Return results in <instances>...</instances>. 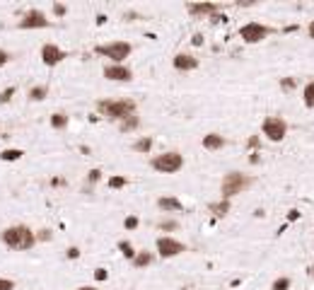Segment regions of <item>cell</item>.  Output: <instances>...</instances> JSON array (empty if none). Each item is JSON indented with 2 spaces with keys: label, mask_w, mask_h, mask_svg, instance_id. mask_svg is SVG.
<instances>
[{
  "label": "cell",
  "mask_w": 314,
  "mask_h": 290,
  "mask_svg": "<svg viewBox=\"0 0 314 290\" xmlns=\"http://www.w3.org/2000/svg\"><path fill=\"white\" fill-rule=\"evenodd\" d=\"M51 230H49V227H44V230H39L37 232V242H49V239H51Z\"/></svg>",
  "instance_id": "33"
},
{
  "label": "cell",
  "mask_w": 314,
  "mask_h": 290,
  "mask_svg": "<svg viewBox=\"0 0 314 290\" xmlns=\"http://www.w3.org/2000/svg\"><path fill=\"white\" fill-rule=\"evenodd\" d=\"M102 75L111 80V82H130L133 80V71H130L128 66H119V63H107L104 68H102Z\"/></svg>",
  "instance_id": "11"
},
{
  "label": "cell",
  "mask_w": 314,
  "mask_h": 290,
  "mask_svg": "<svg viewBox=\"0 0 314 290\" xmlns=\"http://www.w3.org/2000/svg\"><path fill=\"white\" fill-rule=\"evenodd\" d=\"M87 181L90 184H99L102 181V169H90L87 172Z\"/></svg>",
  "instance_id": "31"
},
{
  "label": "cell",
  "mask_w": 314,
  "mask_h": 290,
  "mask_svg": "<svg viewBox=\"0 0 314 290\" xmlns=\"http://www.w3.org/2000/svg\"><path fill=\"white\" fill-rule=\"evenodd\" d=\"M51 186H65V179L63 177H54L51 179Z\"/></svg>",
  "instance_id": "39"
},
{
  "label": "cell",
  "mask_w": 314,
  "mask_h": 290,
  "mask_svg": "<svg viewBox=\"0 0 314 290\" xmlns=\"http://www.w3.org/2000/svg\"><path fill=\"white\" fill-rule=\"evenodd\" d=\"M0 290H15V281H10V278H0Z\"/></svg>",
  "instance_id": "34"
},
{
  "label": "cell",
  "mask_w": 314,
  "mask_h": 290,
  "mask_svg": "<svg viewBox=\"0 0 314 290\" xmlns=\"http://www.w3.org/2000/svg\"><path fill=\"white\" fill-rule=\"evenodd\" d=\"M186 10L193 17H215L225 10V5H220V2H188Z\"/></svg>",
  "instance_id": "12"
},
{
  "label": "cell",
  "mask_w": 314,
  "mask_h": 290,
  "mask_svg": "<svg viewBox=\"0 0 314 290\" xmlns=\"http://www.w3.org/2000/svg\"><path fill=\"white\" fill-rule=\"evenodd\" d=\"M271 34H276V29L268 27V24H261V22H247V24L240 27V39L244 44H261Z\"/></svg>",
  "instance_id": "6"
},
{
  "label": "cell",
  "mask_w": 314,
  "mask_h": 290,
  "mask_svg": "<svg viewBox=\"0 0 314 290\" xmlns=\"http://www.w3.org/2000/svg\"><path fill=\"white\" fill-rule=\"evenodd\" d=\"M133 51V46H130L128 41H121V39H116V41H107V44H99V46H94V54L97 56H104V58H109L111 63H124L126 58L130 56Z\"/></svg>",
  "instance_id": "5"
},
{
  "label": "cell",
  "mask_w": 314,
  "mask_h": 290,
  "mask_svg": "<svg viewBox=\"0 0 314 290\" xmlns=\"http://www.w3.org/2000/svg\"><path fill=\"white\" fill-rule=\"evenodd\" d=\"M107 22V15H97V24H104Z\"/></svg>",
  "instance_id": "45"
},
{
  "label": "cell",
  "mask_w": 314,
  "mask_h": 290,
  "mask_svg": "<svg viewBox=\"0 0 314 290\" xmlns=\"http://www.w3.org/2000/svg\"><path fill=\"white\" fill-rule=\"evenodd\" d=\"M135 128H140L138 114H135V116H128V119H124V121L119 124V131H121V133H130V131H135Z\"/></svg>",
  "instance_id": "22"
},
{
  "label": "cell",
  "mask_w": 314,
  "mask_h": 290,
  "mask_svg": "<svg viewBox=\"0 0 314 290\" xmlns=\"http://www.w3.org/2000/svg\"><path fill=\"white\" fill-rule=\"evenodd\" d=\"M15 92H17L15 87H5V90L0 92V104H7V102L15 97Z\"/></svg>",
  "instance_id": "29"
},
{
  "label": "cell",
  "mask_w": 314,
  "mask_h": 290,
  "mask_svg": "<svg viewBox=\"0 0 314 290\" xmlns=\"http://www.w3.org/2000/svg\"><path fill=\"white\" fill-rule=\"evenodd\" d=\"M150 167L155 172H162V174H177L184 167V155L177 152V150H167V152L150 157Z\"/></svg>",
  "instance_id": "4"
},
{
  "label": "cell",
  "mask_w": 314,
  "mask_h": 290,
  "mask_svg": "<svg viewBox=\"0 0 314 290\" xmlns=\"http://www.w3.org/2000/svg\"><path fill=\"white\" fill-rule=\"evenodd\" d=\"M7 61H10V54H7L5 49H0V68H2V66H7Z\"/></svg>",
  "instance_id": "38"
},
{
  "label": "cell",
  "mask_w": 314,
  "mask_h": 290,
  "mask_svg": "<svg viewBox=\"0 0 314 290\" xmlns=\"http://www.w3.org/2000/svg\"><path fill=\"white\" fill-rule=\"evenodd\" d=\"M155 249H157V256H160V259H174V256H179V254L186 252V244L179 242V239H174V237H169V235H162V237H157Z\"/></svg>",
  "instance_id": "8"
},
{
  "label": "cell",
  "mask_w": 314,
  "mask_h": 290,
  "mask_svg": "<svg viewBox=\"0 0 314 290\" xmlns=\"http://www.w3.org/2000/svg\"><path fill=\"white\" fill-rule=\"evenodd\" d=\"M157 208L165 213H184V203L177 196H160L157 199Z\"/></svg>",
  "instance_id": "14"
},
{
  "label": "cell",
  "mask_w": 314,
  "mask_h": 290,
  "mask_svg": "<svg viewBox=\"0 0 314 290\" xmlns=\"http://www.w3.org/2000/svg\"><path fill=\"white\" fill-rule=\"evenodd\" d=\"M230 208H232V203H230V201H225V199L215 201V203H210V206H208V211H210L215 218H225L227 213H230Z\"/></svg>",
  "instance_id": "17"
},
{
  "label": "cell",
  "mask_w": 314,
  "mask_h": 290,
  "mask_svg": "<svg viewBox=\"0 0 314 290\" xmlns=\"http://www.w3.org/2000/svg\"><path fill=\"white\" fill-rule=\"evenodd\" d=\"M27 97H29V102H44L49 97V85H34Z\"/></svg>",
  "instance_id": "20"
},
{
  "label": "cell",
  "mask_w": 314,
  "mask_h": 290,
  "mask_svg": "<svg viewBox=\"0 0 314 290\" xmlns=\"http://www.w3.org/2000/svg\"><path fill=\"white\" fill-rule=\"evenodd\" d=\"M124 227H126L128 232H135V230L140 227V218L138 216H126L124 218Z\"/></svg>",
  "instance_id": "28"
},
{
  "label": "cell",
  "mask_w": 314,
  "mask_h": 290,
  "mask_svg": "<svg viewBox=\"0 0 314 290\" xmlns=\"http://www.w3.org/2000/svg\"><path fill=\"white\" fill-rule=\"evenodd\" d=\"M307 32H310V39H314V22H310V27H307Z\"/></svg>",
  "instance_id": "44"
},
{
  "label": "cell",
  "mask_w": 314,
  "mask_h": 290,
  "mask_svg": "<svg viewBox=\"0 0 314 290\" xmlns=\"http://www.w3.org/2000/svg\"><path fill=\"white\" fill-rule=\"evenodd\" d=\"M65 256L68 259H80V247H68L65 249Z\"/></svg>",
  "instance_id": "36"
},
{
  "label": "cell",
  "mask_w": 314,
  "mask_h": 290,
  "mask_svg": "<svg viewBox=\"0 0 314 290\" xmlns=\"http://www.w3.org/2000/svg\"><path fill=\"white\" fill-rule=\"evenodd\" d=\"M254 184V177H249V174H242V172H227L225 177H222L220 181V194L225 201H232L237 194H242V191H247L249 186Z\"/></svg>",
  "instance_id": "3"
},
{
  "label": "cell",
  "mask_w": 314,
  "mask_h": 290,
  "mask_svg": "<svg viewBox=\"0 0 314 290\" xmlns=\"http://www.w3.org/2000/svg\"><path fill=\"white\" fill-rule=\"evenodd\" d=\"M0 242L12 252H29L37 244V232H32L27 225H10L0 232Z\"/></svg>",
  "instance_id": "1"
},
{
  "label": "cell",
  "mask_w": 314,
  "mask_h": 290,
  "mask_svg": "<svg viewBox=\"0 0 314 290\" xmlns=\"http://www.w3.org/2000/svg\"><path fill=\"white\" fill-rule=\"evenodd\" d=\"M39 58H41V63L46 66V68H56L58 63H63L65 58H68V51H63L58 44H44L41 46V51H39Z\"/></svg>",
  "instance_id": "9"
},
{
  "label": "cell",
  "mask_w": 314,
  "mask_h": 290,
  "mask_svg": "<svg viewBox=\"0 0 314 290\" xmlns=\"http://www.w3.org/2000/svg\"><path fill=\"white\" fill-rule=\"evenodd\" d=\"M249 162H251V164H256V162H259V152H254V155L249 157Z\"/></svg>",
  "instance_id": "42"
},
{
  "label": "cell",
  "mask_w": 314,
  "mask_h": 290,
  "mask_svg": "<svg viewBox=\"0 0 314 290\" xmlns=\"http://www.w3.org/2000/svg\"><path fill=\"white\" fill-rule=\"evenodd\" d=\"M193 44H196V46H201V44H203V36L196 34V36H193Z\"/></svg>",
  "instance_id": "40"
},
{
  "label": "cell",
  "mask_w": 314,
  "mask_h": 290,
  "mask_svg": "<svg viewBox=\"0 0 314 290\" xmlns=\"http://www.w3.org/2000/svg\"><path fill=\"white\" fill-rule=\"evenodd\" d=\"M261 131L271 143H280L288 136V121L283 116H266L263 124H261Z\"/></svg>",
  "instance_id": "7"
},
{
  "label": "cell",
  "mask_w": 314,
  "mask_h": 290,
  "mask_svg": "<svg viewBox=\"0 0 314 290\" xmlns=\"http://www.w3.org/2000/svg\"><path fill=\"white\" fill-rule=\"evenodd\" d=\"M172 66H174V71H179V72L196 71L198 68V58H193L191 54H177L172 58Z\"/></svg>",
  "instance_id": "13"
},
{
  "label": "cell",
  "mask_w": 314,
  "mask_h": 290,
  "mask_svg": "<svg viewBox=\"0 0 314 290\" xmlns=\"http://www.w3.org/2000/svg\"><path fill=\"white\" fill-rule=\"evenodd\" d=\"M94 278H97V281H107L109 273H107V269H97V271H94Z\"/></svg>",
  "instance_id": "37"
},
{
  "label": "cell",
  "mask_w": 314,
  "mask_h": 290,
  "mask_svg": "<svg viewBox=\"0 0 314 290\" xmlns=\"http://www.w3.org/2000/svg\"><path fill=\"white\" fill-rule=\"evenodd\" d=\"M116 247H119V252L124 254V256H126L128 261H133V259H135V254H138V252H135V247L130 244L128 239H121V242H119Z\"/></svg>",
  "instance_id": "24"
},
{
  "label": "cell",
  "mask_w": 314,
  "mask_h": 290,
  "mask_svg": "<svg viewBox=\"0 0 314 290\" xmlns=\"http://www.w3.org/2000/svg\"><path fill=\"white\" fill-rule=\"evenodd\" d=\"M133 269H148L150 264H155V252H148V249H140L135 254V259L130 261Z\"/></svg>",
  "instance_id": "16"
},
{
  "label": "cell",
  "mask_w": 314,
  "mask_h": 290,
  "mask_svg": "<svg viewBox=\"0 0 314 290\" xmlns=\"http://www.w3.org/2000/svg\"><path fill=\"white\" fill-rule=\"evenodd\" d=\"M75 290H99L97 286H80V288H75Z\"/></svg>",
  "instance_id": "41"
},
{
  "label": "cell",
  "mask_w": 314,
  "mask_h": 290,
  "mask_svg": "<svg viewBox=\"0 0 314 290\" xmlns=\"http://www.w3.org/2000/svg\"><path fill=\"white\" fill-rule=\"evenodd\" d=\"M310 273H312V278H314V264H312V266H310Z\"/></svg>",
  "instance_id": "46"
},
{
  "label": "cell",
  "mask_w": 314,
  "mask_h": 290,
  "mask_svg": "<svg viewBox=\"0 0 314 290\" xmlns=\"http://www.w3.org/2000/svg\"><path fill=\"white\" fill-rule=\"evenodd\" d=\"M288 218H290V220H297V218H300V211H290V216Z\"/></svg>",
  "instance_id": "43"
},
{
  "label": "cell",
  "mask_w": 314,
  "mask_h": 290,
  "mask_svg": "<svg viewBox=\"0 0 314 290\" xmlns=\"http://www.w3.org/2000/svg\"><path fill=\"white\" fill-rule=\"evenodd\" d=\"M160 230L162 232H174V230H179V222L174 218H165V220H160Z\"/></svg>",
  "instance_id": "27"
},
{
  "label": "cell",
  "mask_w": 314,
  "mask_h": 290,
  "mask_svg": "<svg viewBox=\"0 0 314 290\" xmlns=\"http://www.w3.org/2000/svg\"><path fill=\"white\" fill-rule=\"evenodd\" d=\"M295 85H297V82L293 80V77H283V80H280V87H283L285 92H293V90H295Z\"/></svg>",
  "instance_id": "32"
},
{
  "label": "cell",
  "mask_w": 314,
  "mask_h": 290,
  "mask_svg": "<svg viewBox=\"0 0 314 290\" xmlns=\"http://www.w3.org/2000/svg\"><path fill=\"white\" fill-rule=\"evenodd\" d=\"M302 99H305V107L307 109H314V80H310L302 90Z\"/></svg>",
  "instance_id": "23"
},
{
  "label": "cell",
  "mask_w": 314,
  "mask_h": 290,
  "mask_svg": "<svg viewBox=\"0 0 314 290\" xmlns=\"http://www.w3.org/2000/svg\"><path fill=\"white\" fill-rule=\"evenodd\" d=\"M46 27H51V19L46 17L41 10H27L24 12V17L19 19V29H46Z\"/></svg>",
  "instance_id": "10"
},
{
  "label": "cell",
  "mask_w": 314,
  "mask_h": 290,
  "mask_svg": "<svg viewBox=\"0 0 314 290\" xmlns=\"http://www.w3.org/2000/svg\"><path fill=\"white\" fill-rule=\"evenodd\" d=\"M290 286H293V281L288 276H280V278H276L271 283V290H290Z\"/></svg>",
  "instance_id": "26"
},
{
  "label": "cell",
  "mask_w": 314,
  "mask_h": 290,
  "mask_svg": "<svg viewBox=\"0 0 314 290\" xmlns=\"http://www.w3.org/2000/svg\"><path fill=\"white\" fill-rule=\"evenodd\" d=\"M247 145H249L251 150H259V147H261V138H259V136H251V138L247 141Z\"/></svg>",
  "instance_id": "35"
},
{
  "label": "cell",
  "mask_w": 314,
  "mask_h": 290,
  "mask_svg": "<svg viewBox=\"0 0 314 290\" xmlns=\"http://www.w3.org/2000/svg\"><path fill=\"white\" fill-rule=\"evenodd\" d=\"M227 145V141L222 138L220 133H208V136H203V147L208 150V152H215V150H222Z\"/></svg>",
  "instance_id": "15"
},
{
  "label": "cell",
  "mask_w": 314,
  "mask_h": 290,
  "mask_svg": "<svg viewBox=\"0 0 314 290\" xmlns=\"http://www.w3.org/2000/svg\"><path fill=\"white\" fill-rule=\"evenodd\" d=\"M68 114L65 111H56V114H51V128H56V131H63V128H68Z\"/></svg>",
  "instance_id": "21"
},
{
  "label": "cell",
  "mask_w": 314,
  "mask_h": 290,
  "mask_svg": "<svg viewBox=\"0 0 314 290\" xmlns=\"http://www.w3.org/2000/svg\"><path fill=\"white\" fill-rule=\"evenodd\" d=\"M107 184H109V189H114V191H119V189L128 186V179H126V177H121V174H114V177H111V179L107 181Z\"/></svg>",
  "instance_id": "25"
},
{
  "label": "cell",
  "mask_w": 314,
  "mask_h": 290,
  "mask_svg": "<svg viewBox=\"0 0 314 290\" xmlns=\"http://www.w3.org/2000/svg\"><path fill=\"white\" fill-rule=\"evenodd\" d=\"M152 145H155V138H152V136H143V138H138V141L133 143V150L148 155L150 150H152Z\"/></svg>",
  "instance_id": "19"
},
{
  "label": "cell",
  "mask_w": 314,
  "mask_h": 290,
  "mask_svg": "<svg viewBox=\"0 0 314 290\" xmlns=\"http://www.w3.org/2000/svg\"><path fill=\"white\" fill-rule=\"evenodd\" d=\"M54 15H56V17H65V15H68V5H63V2H54Z\"/></svg>",
  "instance_id": "30"
},
{
  "label": "cell",
  "mask_w": 314,
  "mask_h": 290,
  "mask_svg": "<svg viewBox=\"0 0 314 290\" xmlns=\"http://www.w3.org/2000/svg\"><path fill=\"white\" fill-rule=\"evenodd\" d=\"M97 111H99V116L121 124L124 119L135 116L138 104H135L133 99H99V102H97Z\"/></svg>",
  "instance_id": "2"
},
{
  "label": "cell",
  "mask_w": 314,
  "mask_h": 290,
  "mask_svg": "<svg viewBox=\"0 0 314 290\" xmlns=\"http://www.w3.org/2000/svg\"><path fill=\"white\" fill-rule=\"evenodd\" d=\"M22 155H24V150H19V147H5V150H0V160L2 162H17V160H22Z\"/></svg>",
  "instance_id": "18"
}]
</instances>
